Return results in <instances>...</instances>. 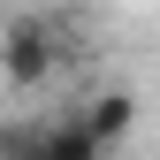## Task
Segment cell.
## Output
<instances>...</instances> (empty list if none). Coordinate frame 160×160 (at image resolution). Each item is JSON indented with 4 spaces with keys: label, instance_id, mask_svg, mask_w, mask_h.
Returning <instances> with one entry per match:
<instances>
[{
    "label": "cell",
    "instance_id": "obj_1",
    "mask_svg": "<svg viewBox=\"0 0 160 160\" xmlns=\"http://www.w3.org/2000/svg\"><path fill=\"white\" fill-rule=\"evenodd\" d=\"M53 76H61V23L31 8L0 15V92L38 99V92H53Z\"/></svg>",
    "mask_w": 160,
    "mask_h": 160
},
{
    "label": "cell",
    "instance_id": "obj_2",
    "mask_svg": "<svg viewBox=\"0 0 160 160\" xmlns=\"http://www.w3.org/2000/svg\"><path fill=\"white\" fill-rule=\"evenodd\" d=\"M76 122L92 130V145H99V152H114V145L130 137V122H137V99H130L122 84H107V92H99L92 107H84V114H76Z\"/></svg>",
    "mask_w": 160,
    "mask_h": 160
}]
</instances>
